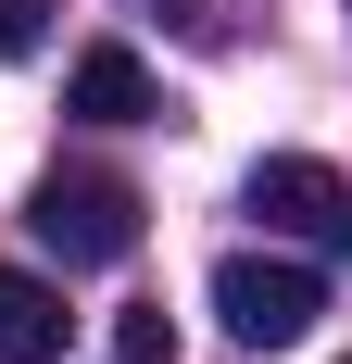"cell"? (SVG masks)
I'll return each instance as SVG.
<instances>
[{
	"instance_id": "cell-1",
	"label": "cell",
	"mask_w": 352,
	"mask_h": 364,
	"mask_svg": "<svg viewBox=\"0 0 352 364\" xmlns=\"http://www.w3.org/2000/svg\"><path fill=\"white\" fill-rule=\"evenodd\" d=\"M26 226H38V252H63V264H126L139 252V188L101 176V164H51Z\"/></svg>"
},
{
	"instance_id": "cell-2",
	"label": "cell",
	"mask_w": 352,
	"mask_h": 364,
	"mask_svg": "<svg viewBox=\"0 0 352 364\" xmlns=\"http://www.w3.org/2000/svg\"><path fill=\"white\" fill-rule=\"evenodd\" d=\"M315 314H327V289L302 264H277V252H227L214 264V327L239 339V352H289Z\"/></svg>"
},
{
	"instance_id": "cell-3",
	"label": "cell",
	"mask_w": 352,
	"mask_h": 364,
	"mask_svg": "<svg viewBox=\"0 0 352 364\" xmlns=\"http://www.w3.org/2000/svg\"><path fill=\"white\" fill-rule=\"evenodd\" d=\"M239 201L264 214V239H302V252H340V264H352V176H340V164H315V151H264Z\"/></svg>"
},
{
	"instance_id": "cell-4",
	"label": "cell",
	"mask_w": 352,
	"mask_h": 364,
	"mask_svg": "<svg viewBox=\"0 0 352 364\" xmlns=\"http://www.w3.org/2000/svg\"><path fill=\"white\" fill-rule=\"evenodd\" d=\"M63 113H76V126H151V113H164V88H151V63L126 50V38H101V50H76Z\"/></svg>"
},
{
	"instance_id": "cell-5",
	"label": "cell",
	"mask_w": 352,
	"mask_h": 364,
	"mask_svg": "<svg viewBox=\"0 0 352 364\" xmlns=\"http://www.w3.org/2000/svg\"><path fill=\"white\" fill-rule=\"evenodd\" d=\"M0 364H63V289L0 264Z\"/></svg>"
},
{
	"instance_id": "cell-6",
	"label": "cell",
	"mask_w": 352,
	"mask_h": 364,
	"mask_svg": "<svg viewBox=\"0 0 352 364\" xmlns=\"http://www.w3.org/2000/svg\"><path fill=\"white\" fill-rule=\"evenodd\" d=\"M113 364H176V327H164V301H139V314L113 327Z\"/></svg>"
},
{
	"instance_id": "cell-7",
	"label": "cell",
	"mask_w": 352,
	"mask_h": 364,
	"mask_svg": "<svg viewBox=\"0 0 352 364\" xmlns=\"http://www.w3.org/2000/svg\"><path fill=\"white\" fill-rule=\"evenodd\" d=\"M51 13H63V0H0V63H26V50H51Z\"/></svg>"
},
{
	"instance_id": "cell-8",
	"label": "cell",
	"mask_w": 352,
	"mask_h": 364,
	"mask_svg": "<svg viewBox=\"0 0 352 364\" xmlns=\"http://www.w3.org/2000/svg\"><path fill=\"white\" fill-rule=\"evenodd\" d=\"M340 364H352V352H340Z\"/></svg>"
}]
</instances>
